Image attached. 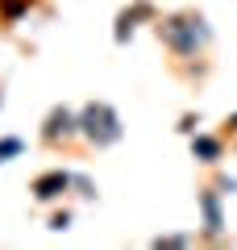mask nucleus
I'll list each match as a JSON object with an SVG mask.
<instances>
[{"label": "nucleus", "instance_id": "nucleus-1", "mask_svg": "<svg viewBox=\"0 0 237 250\" xmlns=\"http://www.w3.org/2000/svg\"><path fill=\"white\" fill-rule=\"evenodd\" d=\"M158 38L171 54H196L208 46V25H204L200 13H171V17L158 21Z\"/></svg>", "mask_w": 237, "mask_h": 250}, {"label": "nucleus", "instance_id": "nucleus-2", "mask_svg": "<svg viewBox=\"0 0 237 250\" xmlns=\"http://www.w3.org/2000/svg\"><path fill=\"white\" fill-rule=\"evenodd\" d=\"M79 134L88 138L96 150H104V146L121 142L125 125H121V117H117L113 104H104V100H88V104L79 108Z\"/></svg>", "mask_w": 237, "mask_h": 250}, {"label": "nucleus", "instance_id": "nucleus-3", "mask_svg": "<svg viewBox=\"0 0 237 250\" xmlns=\"http://www.w3.org/2000/svg\"><path fill=\"white\" fill-rule=\"evenodd\" d=\"M79 134V113H71V108H50V117L42 121V142L46 146H59V142H67V138H75Z\"/></svg>", "mask_w": 237, "mask_h": 250}, {"label": "nucleus", "instance_id": "nucleus-4", "mask_svg": "<svg viewBox=\"0 0 237 250\" xmlns=\"http://www.w3.org/2000/svg\"><path fill=\"white\" fill-rule=\"evenodd\" d=\"M67 188H71V175H67V171H42V175L29 184V192H34V200L50 205V200H59Z\"/></svg>", "mask_w": 237, "mask_h": 250}, {"label": "nucleus", "instance_id": "nucleus-5", "mask_svg": "<svg viewBox=\"0 0 237 250\" xmlns=\"http://www.w3.org/2000/svg\"><path fill=\"white\" fill-rule=\"evenodd\" d=\"M141 17H150V4H146V0L133 4V9H125L121 17H117V42H125V38L133 34V21H141Z\"/></svg>", "mask_w": 237, "mask_h": 250}, {"label": "nucleus", "instance_id": "nucleus-6", "mask_svg": "<svg viewBox=\"0 0 237 250\" xmlns=\"http://www.w3.org/2000/svg\"><path fill=\"white\" fill-rule=\"evenodd\" d=\"M200 205H204V229H208V233H220V205H217V196L204 192Z\"/></svg>", "mask_w": 237, "mask_h": 250}, {"label": "nucleus", "instance_id": "nucleus-7", "mask_svg": "<svg viewBox=\"0 0 237 250\" xmlns=\"http://www.w3.org/2000/svg\"><path fill=\"white\" fill-rule=\"evenodd\" d=\"M192 154H196V159H200V163H217L220 159V142H217V138H196V142H192Z\"/></svg>", "mask_w": 237, "mask_h": 250}, {"label": "nucleus", "instance_id": "nucleus-8", "mask_svg": "<svg viewBox=\"0 0 237 250\" xmlns=\"http://www.w3.org/2000/svg\"><path fill=\"white\" fill-rule=\"evenodd\" d=\"M34 0H0V21H17Z\"/></svg>", "mask_w": 237, "mask_h": 250}, {"label": "nucleus", "instance_id": "nucleus-9", "mask_svg": "<svg viewBox=\"0 0 237 250\" xmlns=\"http://www.w3.org/2000/svg\"><path fill=\"white\" fill-rule=\"evenodd\" d=\"M13 154H21V138H4L0 142V163H9Z\"/></svg>", "mask_w": 237, "mask_h": 250}, {"label": "nucleus", "instance_id": "nucleus-10", "mask_svg": "<svg viewBox=\"0 0 237 250\" xmlns=\"http://www.w3.org/2000/svg\"><path fill=\"white\" fill-rule=\"evenodd\" d=\"M229 129H233V134H237V113H233V117H229Z\"/></svg>", "mask_w": 237, "mask_h": 250}]
</instances>
